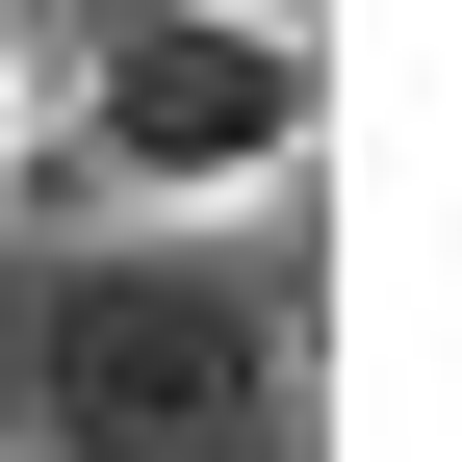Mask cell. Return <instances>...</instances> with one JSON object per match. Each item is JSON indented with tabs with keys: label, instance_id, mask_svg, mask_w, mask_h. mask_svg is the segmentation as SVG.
Segmentation results:
<instances>
[{
	"label": "cell",
	"instance_id": "cell-1",
	"mask_svg": "<svg viewBox=\"0 0 462 462\" xmlns=\"http://www.w3.org/2000/svg\"><path fill=\"white\" fill-rule=\"evenodd\" d=\"M282 437V309L180 231H103L26 282V462H257Z\"/></svg>",
	"mask_w": 462,
	"mask_h": 462
},
{
	"label": "cell",
	"instance_id": "cell-2",
	"mask_svg": "<svg viewBox=\"0 0 462 462\" xmlns=\"http://www.w3.org/2000/svg\"><path fill=\"white\" fill-rule=\"evenodd\" d=\"M309 26L282 0H129V26L78 51V180L103 206H231V180H282L309 154Z\"/></svg>",
	"mask_w": 462,
	"mask_h": 462
}]
</instances>
